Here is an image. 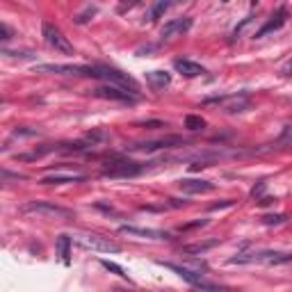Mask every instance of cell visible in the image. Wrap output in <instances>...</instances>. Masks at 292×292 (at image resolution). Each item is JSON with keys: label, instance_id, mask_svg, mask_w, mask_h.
Masks as SVG:
<instances>
[{"label": "cell", "instance_id": "1", "mask_svg": "<svg viewBox=\"0 0 292 292\" xmlns=\"http://www.w3.org/2000/svg\"><path fill=\"white\" fill-rule=\"evenodd\" d=\"M89 78H96V80H105V85H114L121 87V89H128L135 96H140V85L133 76L124 73V71L114 69V66H105V64H92L89 66Z\"/></svg>", "mask_w": 292, "mask_h": 292}, {"label": "cell", "instance_id": "2", "mask_svg": "<svg viewBox=\"0 0 292 292\" xmlns=\"http://www.w3.org/2000/svg\"><path fill=\"white\" fill-rule=\"evenodd\" d=\"M73 242L80 244L82 249H89V251H96V254H119L121 247L117 242H112L110 238H103L98 233H87V231H76L73 235Z\"/></svg>", "mask_w": 292, "mask_h": 292}, {"label": "cell", "instance_id": "3", "mask_svg": "<svg viewBox=\"0 0 292 292\" xmlns=\"http://www.w3.org/2000/svg\"><path fill=\"white\" fill-rule=\"evenodd\" d=\"M251 263H263V265H290L292 254L283 251H254V254H238L231 258V265H251Z\"/></svg>", "mask_w": 292, "mask_h": 292}, {"label": "cell", "instance_id": "4", "mask_svg": "<svg viewBox=\"0 0 292 292\" xmlns=\"http://www.w3.org/2000/svg\"><path fill=\"white\" fill-rule=\"evenodd\" d=\"M206 105H217L226 114H238V112H247L251 108V98L249 94H224V96H217V98H206L203 101Z\"/></svg>", "mask_w": 292, "mask_h": 292}, {"label": "cell", "instance_id": "5", "mask_svg": "<svg viewBox=\"0 0 292 292\" xmlns=\"http://www.w3.org/2000/svg\"><path fill=\"white\" fill-rule=\"evenodd\" d=\"M23 215H34V217H48V219H71L73 212L69 208L55 206L48 201H27L25 206H21Z\"/></svg>", "mask_w": 292, "mask_h": 292}, {"label": "cell", "instance_id": "6", "mask_svg": "<svg viewBox=\"0 0 292 292\" xmlns=\"http://www.w3.org/2000/svg\"><path fill=\"white\" fill-rule=\"evenodd\" d=\"M41 37H43V41L48 43L53 50H57V53H62V55L76 53V50H73V43L69 41V37H64V32H62L57 25H53L50 21L41 23Z\"/></svg>", "mask_w": 292, "mask_h": 292}, {"label": "cell", "instance_id": "7", "mask_svg": "<svg viewBox=\"0 0 292 292\" xmlns=\"http://www.w3.org/2000/svg\"><path fill=\"white\" fill-rule=\"evenodd\" d=\"M144 169V164L133 162V160H114V162H108V167H103V176L105 178H135Z\"/></svg>", "mask_w": 292, "mask_h": 292}, {"label": "cell", "instance_id": "8", "mask_svg": "<svg viewBox=\"0 0 292 292\" xmlns=\"http://www.w3.org/2000/svg\"><path fill=\"white\" fill-rule=\"evenodd\" d=\"M162 267H167V270H171V272H176V274L183 279L185 283H189V286H194V288H199V290H206V292H222L217 286H212V283H208L206 279L201 274H196V272H192V270H187V267H180V265H173V263H160Z\"/></svg>", "mask_w": 292, "mask_h": 292}, {"label": "cell", "instance_id": "9", "mask_svg": "<svg viewBox=\"0 0 292 292\" xmlns=\"http://www.w3.org/2000/svg\"><path fill=\"white\" fill-rule=\"evenodd\" d=\"M37 73H60V76H87L89 78V64H37Z\"/></svg>", "mask_w": 292, "mask_h": 292}, {"label": "cell", "instance_id": "10", "mask_svg": "<svg viewBox=\"0 0 292 292\" xmlns=\"http://www.w3.org/2000/svg\"><path fill=\"white\" fill-rule=\"evenodd\" d=\"M94 96L98 98H105V101H119V103H135L137 96L128 89H121V87H114V85H101L94 89Z\"/></svg>", "mask_w": 292, "mask_h": 292}, {"label": "cell", "instance_id": "11", "mask_svg": "<svg viewBox=\"0 0 292 292\" xmlns=\"http://www.w3.org/2000/svg\"><path fill=\"white\" fill-rule=\"evenodd\" d=\"M173 146H185L183 137H176V135H169L164 140H155V142H140V144H133V146H126V151H160V148H173Z\"/></svg>", "mask_w": 292, "mask_h": 292}, {"label": "cell", "instance_id": "12", "mask_svg": "<svg viewBox=\"0 0 292 292\" xmlns=\"http://www.w3.org/2000/svg\"><path fill=\"white\" fill-rule=\"evenodd\" d=\"M192 27V18L189 16H183V18H173V21L164 23L162 30H160V39L162 41H169V39L178 37V34H185Z\"/></svg>", "mask_w": 292, "mask_h": 292}, {"label": "cell", "instance_id": "13", "mask_svg": "<svg viewBox=\"0 0 292 292\" xmlns=\"http://www.w3.org/2000/svg\"><path fill=\"white\" fill-rule=\"evenodd\" d=\"M178 187L183 189L185 194H208L215 189V185L210 180H201V178H183L178 180Z\"/></svg>", "mask_w": 292, "mask_h": 292}, {"label": "cell", "instance_id": "14", "mask_svg": "<svg viewBox=\"0 0 292 292\" xmlns=\"http://www.w3.org/2000/svg\"><path fill=\"white\" fill-rule=\"evenodd\" d=\"M121 233H128V235H135V238H144V240H169L167 231H157V228H140V226H119Z\"/></svg>", "mask_w": 292, "mask_h": 292}, {"label": "cell", "instance_id": "15", "mask_svg": "<svg viewBox=\"0 0 292 292\" xmlns=\"http://www.w3.org/2000/svg\"><path fill=\"white\" fill-rule=\"evenodd\" d=\"M173 69L178 71L180 76H185V78H199V76L206 73L203 66L196 64V62H192V60H176L173 62Z\"/></svg>", "mask_w": 292, "mask_h": 292}, {"label": "cell", "instance_id": "16", "mask_svg": "<svg viewBox=\"0 0 292 292\" xmlns=\"http://www.w3.org/2000/svg\"><path fill=\"white\" fill-rule=\"evenodd\" d=\"M87 180V176L82 173H53V176H46L39 183L41 185H69V183H82Z\"/></svg>", "mask_w": 292, "mask_h": 292}, {"label": "cell", "instance_id": "17", "mask_svg": "<svg viewBox=\"0 0 292 292\" xmlns=\"http://www.w3.org/2000/svg\"><path fill=\"white\" fill-rule=\"evenodd\" d=\"M286 18H288V11L281 7V9H279L274 16H272V21H267L265 25H263L258 32H256V37H265V34H270V32H276V30H281V27L286 25Z\"/></svg>", "mask_w": 292, "mask_h": 292}, {"label": "cell", "instance_id": "18", "mask_svg": "<svg viewBox=\"0 0 292 292\" xmlns=\"http://www.w3.org/2000/svg\"><path fill=\"white\" fill-rule=\"evenodd\" d=\"M71 244H73V238L71 235H57V240H55V247H57V254H60V260L64 263V265H69L71 263Z\"/></svg>", "mask_w": 292, "mask_h": 292}, {"label": "cell", "instance_id": "19", "mask_svg": "<svg viewBox=\"0 0 292 292\" xmlns=\"http://www.w3.org/2000/svg\"><path fill=\"white\" fill-rule=\"evenodd\" d=\"M146 82H148L153 89H164V87H169V82H171V76H169L167 71H148V73H146Z\"/></svg>", "mask_w": 292, "mask_h": 292}, {"label": "cell", "instance_id": "20", "mask_svg": "<svg viewBox=\"0 0 292 292\" xmlns=\"http://www.w3.org/2000/svg\"><path fill=\"white\" fill-rule=\"evenodd\" d=\"M85 140L89 142L92 146H103V144H108L110 142V133L105 128H96V130H92V133H87Z\"/></svg>", "mask_w": 292, "mask_h": 292}, {"label": "cell", "instance_id": "21", "mask_svg": "<svg viewBox=\"0 0 292 292\" xmlns=\"http://www.w3.org/2000/svg\"><path fill=\"white\" fill-rule=\"evenodd\" d=\"M217 240H210V242H199V244H189V247H183V254H206L208 249L217 247Z\"/></svg>", "mask_w": 292, "mask_h": 292}, {"label": "cell", "instance_id": "22", "mask_svg": "<svg viewBox=\"0 0 292 292\" xmlns=\"http://www.w3.org/2000/svg\"><path fill=\"white\" fill-rule=\"evenodd\" d=\"M185 128L192 130V133L203 130L206 128V119H201V117H196V114H187V117H185Z\"/></svg>", "mask_w": 292, "mask_h": 292}, {"label": "cell", "instance_id": "23", "mask_svg": "<svg viewBox=\"0 0 292 292\" xmlns=\"http://www.w3.org/2000/svg\"><path fill=\"white\" fill-rule=\"evenodd\" d=\"M171 7V2H167V0H160V2H155V5L151 7V11H148V21H157V18L162 16L164 11Z\"/></svg>", "mask_w": 292, "mask_h": 292}, {"label": "cell", "instance_id": "24", "mask_svg": "<svg viewBox=\"0 0 292 292\" xmlns=\"http://www.w3.org/2000/svg\"><path fill=\"white\" fill-rule=\"evenodd\" d=\"M101 265L105 267V270H110V272H114L117 276H121V279H126V281H130V276L126 274V270L121 265H117V263H110V260H101Z\"/></svg>", "mask_w": 292, "mask_h": 292}, {"label": "cell", "instance_id": "25", "mask_svg": "<svg viewBox=\"0 0 292 292\" xmlns=\"http://www.w3.org/2000/svg\"><path fill=\"white\" fill-rule=\"evenodd\" d=\"M254 18H256L254 14H249V16H244L242 21H240V25H235V30H233V39H238L240 34H242L244 30H247V27H249L251 23H254Z\"/></svg>", "mask_w": 292, "mask_h": 292}, {"label": "cell", "instance_id": "26", "mask_svg": "<svg viewBox=\"0 0 292 292\" xmlns=\"http://www.w3.org/2000/svg\"><path fill=\"white\" fill-rule=\"evenodd\" d=\"M96 14H98V9H96V7H87V9L82 11V14H78V16L73 18V21H76L78 25H82V23L92 21V16H96Z\"/></svg>", "mask_w": 292, "mask_h": 292}, {"label": "cell", "instance_id": "27", "mask_svg": "<svg viewBox=\"0 0 292 292\" xmlns=\"http://www.w3.org/2000/svg\"><path fill=\"white\" fill-rule=\"evenodd\" d=\"M265 189H267V180H258V185H254L251 187V199H263V194H265Z\"/></svg>", "mask_w": 292, "mask_h": 292}, {"label": "cell", "instance_id": "28", "mask_svg": "<svg viewBox=\"0 0 292 292\" xmlns=\"http://www.w3.org/2000/svg\"><path fill=\"white\" fill-rule=\"evenodd\" d=\"M286 222V217L283 215H267V217H263V224L265 226H279V224H283Z\"/></svg>", "mask_w": 292, "mask_h": 292}, {"label": "cell", "instance_id": "29", "mask_svg": "<svg viewBox=\"0 0 292 292\" xmlns=\"http://www.w3.org/2000/svg\"><path fill=\"white\" fill-rule=\"evenodd\" d=\"M2 55H5V57H27V60L34 57L30 50H7V48H2Z\"/></svg>", "mask_w": 292, "mask_h": 292}, {"label": "cell", "instance_id": "30", "mask_svg": "<svg viewBox=\"0 0 292 292\" xmlns=\"http://www.w3.org/2000/svg\"><path fill=\"white\" fill-rule=\"evenodd\" d=\"M27 176L23 173H9L7 169H2V183H9V180H25Z\"/></svg>", "mask_w": 292, "mask_h": 292}, {"label": "cell", "instance_id": "31", "mask_svg": "<svg viewBox=\"0 0 292 292\" xmlns=\"http://www.w3.org/2000/svg\"><path fill=\"white\" fill-rule=\"evenodd\" d=\"M37 130H27V128H16L11 133V137H37Z\"/></svg>", "mask_w": 292, "mask_h": 292}, {"label": "cell", "instance_id": "32", "mask_svg": "<svg viewBox=\"0 0 292 292\" xmlns=\"http://www.w3.org/2000/svg\"><path fill=\"white\" fill-rule=\"evenodd\" d=\"M142 128L146 130H157V128H167V124L164 121H144V124H140Z\"/></svg>", "mask_w": 292, "mask_h": 292}, {"label": "cell", "instance_id": "33", "mask_svg": "<svg viewBox=\"0 0 292 292\" xmlns=\"http://www.w3.org/2000/svg\"><path fill=\"white\" fill-rule=\"evenodd\" d=\"M279 144H292V126H286L283 135L279 137Z\"/></svg>", "mask_w": 292, "mask_h": 292}, {"label": "cell", "instance_id": "34", "mask_svg": "<svg viewBox=\"0 0 292 292\" xmlns=\"http://www.w3.org/2000/svg\"><path fill=\"white\" fill-rule=\"evenodd\" d=\"M0 39H2V41H9L11 39V30L7 23H0Z\"/></svg>", "mask_w": 292, "mask_h": 292}, {"label": "cell", "instance_id": "35", "mask_svg": "<svg viewBox=\"0 0 292 292\" xmlns=\"http://www.w3.org/2000/svg\"><path fill=\"white\" fill-rule=\"evenodd\" d=\"M231 206H235V201H233V199H226V201H222V203H212L210 210H222V208H231Z\"/></svg>", "mask_w": 292, "mask_h": 292}, {"label": "cell", "instance_id": "36", "mask_svg": "<svg viewBox=\"0 0 292 292\" xmlns=\"http://www.w3.org/2000/svg\"><path fill=\"white\" fill-rule=\"evenodd\" d=\"M281 76H292V60L281 66Z\"/></svg>", "mask_w": 292, "mask_h": 292}, {"label": "cell", "instance_id": "37", "mask_svg": "<svg viewBox=\"0 0 292 292\" xmlns=\"http://www.w3.org/2000/svg\"><path fill=\"white\" fill-rule=\"evenodd\" d=\"M274 201H276V199H272V196H263L258 203H260V206H270V203H274Z\"/></svg>", "mask_w": 292, "mask_h": 292}]
</instances>
